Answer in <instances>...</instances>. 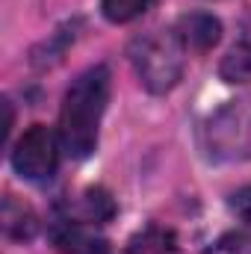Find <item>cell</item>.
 Returning a JSON list of instances; mask_svg holds the SVG:
<instances>
[{"label":"cell","instance_id":"cell-1","mask_svg":"<svg viewBox=\"0 0 251 254\" xmlns=\"http://www.w3.org/2000/svg\"><path fill=\"white\" fill-rule=\"evenodd\" d=\"M107 104H110V68L107 65L86 68L68 86L63 110H60V142L71 157L86 160L98 148V130L107 113Z\"/></svg>","mask_w":251,"mask_h":254},{"label":"cell","instance_id":"cell-2","mask_svg":"<svg viewBox=\"0 0 251 254\" xmlns=\"http://www.w3.org/2000/svg\"><path fill=\"white\" fill-rule=\"evenodd\" d=\"M184 45L175 36V30H154L142 39L133 42L130 48V60L133 68L142 80V86L154 95H163L169 89L178 86L181 74H184Z\"/></svg>","mask_w":251,"mask_h":254},{"label":"cell","instance_id":"cell-3","mask_svg":"<svg viewBox=\"0 0 251 254\" xmlns=\"http://www.w3.org/2000/svg\"><path fill=\"white\" fill-rule=\"evenodd\" d=\"M60 166V142L57 133L45 125H33L12 151V169L24 181H48Z\"/></svg>","mask_w":251,"mask_h":254},{"label":"cell","instance_id":"cell-4","mask_svg":"<svg viewBox=\"0 0 251 254\" xmlns=\"http://www.w3.org/2000/svg\"><path fill=\"white\" fill-rule=\"evenodd\" d=\"M175 36L181 39V45L192 54H207L210 48L219 45L222 39V24L216 15L210 12H189L181 15L175 24Z\"/></svg>","mask_w":251,"mask_h":254},{"label":"cell","instance_id":"cell-5","mask_svg":"<svg viewBox=\"0 0 251 254\" xmlns=\"http://www.w3.org/2000/svg\"><path fill=\"white\" fill-rule=\"evenodd\" d=\"M68 222H86V225H104L116 216V201L101 187L83 190L74 201H68Z\"/></svg>","mask_w":251,"mask_h":254},{"label":"cell","instance_id":"cell-6","mask_svg":"<svg viewBox=\"0 0 251 254\" xmlns=\"http://www.w3.org/2000/svg\"><path fill=\"white\" fill-rule=\"evenodd\" d=\"M125 254H184V252L178 246V237L169 228L148 225L145 231H139L136 237H130Z\"/></svg>","mask_w":251,"mask_h":254},{"label":"cell","instance_id":"cell-7","mask_svg":"<svg viewBox=\"0 0 251 254\" xmlns=\"http://www.w3.org/2000/svg\"><path fill=\"white\" fill-rule=\"evenodd\" d=\"M3 231L9 240H33L36 234V213L15 195L3 198Z\"/></svg>","mask_w":251,"mask_h":254},{"label":"cell","instance_id":"cell-8","mask_svg":"<svg viewBox=\"0 0 251 254\" xmlns=\"http://www.w3.org/2000/svg\"><path fill=\"white\" fill-rule=\"evenodd\" d=\"M219 74L228 83H251V45L249 42L234 45L228 51V57L219 65Z\"/></svg>","mask_w":251,"mask_h":254},{"label":"cell","instance_id":"cell-9","mask_svg":"<svg viewBox=\"0 0 251 254\" xmlns=\"http://www.w3.org/2000/svg\"><path fill=\"white\" fill-rule=\"evenodd\" d=\"M154 6V0H101V12L113 24H127L139 15H145Z\"/></svg>","mask_w":251,"mask_h":254},{"label":"cell","instance_id":"cell-10","mask_svg":"<svg viewBox=\"0 0 251 254\" xmlns=\"http://www.w3.org/2000/svg\"><path fill=\"white\" fill-rule=\"evenodd\" d=\"M207 254H251V240L243 234H228L222 237Z\"/></svg>","mask_w":251,"mask_h":254},{"label":"cell","instance_id":"cell-11","mask_svg":"<svg viewBox=\"0 0 251 254\" xmlns=\"http://www.w3.org/2000/svg\"><path fill=\"white\" fill-rule=\"evenodd\" d=\"M231 210H234L246 225H251V184L231 195Z\"/></svg>","mask_w":251,"mask_h":254}]
</instances>
